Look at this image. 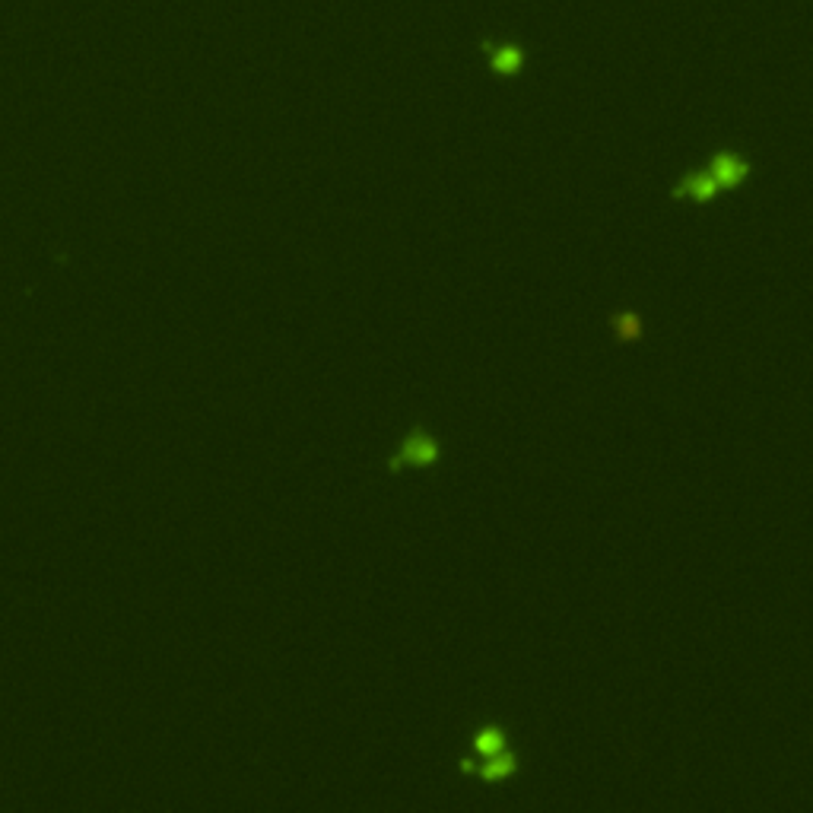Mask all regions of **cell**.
Listing matches in <instances>:
<instances>
[{"mask_svg":"<svg viewBox=\"0 0 813 813\" xmlns=\"http://www.w3.org/2000/svg\"><path fill=\"white\" fill-rule=\"evenodd\" d=\"M499 750H503V734H499V731H483V734L476 737V753L496 756Z\"/></svg>","mask_w":813,"mask_h":813,"instance_id":"7","label":"cell"},{"mask_svg":"<svg viewBox=\"0 0 813 813\" xmlns=\"http://www.w3.org/2000/svg\"><path fill=\"white\" fill-rule=\"evenodd\" d=\"M436 457H439V445L432 442L430 436L417 432V436H411V439H407V442L401 445L394 467H401V464H417V467H423V464H432V461H436Z\"/></svg>","mask_w":813,"mask_h":813,"instance_id":"4","label":"cell"},{"mask_svg":"<svg viewBox=\"0 0 813 813\" xmlns=\"http://www.w3.org/2000/svg\"><path fill=\"white\" fill-rule=\"evenodd\" d=\"M512 769H515V762H512V756L496 753V756H490V762H486V766H483V779H486V781H493V779H503V775H509Z\"/></svg>","mask_w":813,"mask_h":813,"instance_id":"6","label":"cell"},{"mask_svg":"<svg viewBox=\"0 0 813 813\" xmlns=\"http://www.w3.org/2000/svg\"><path fill=\"white\" fill-rule=\"evenodd\" d=\"M718 194V185L712 181V175L702 169V172H687L674 188H670V198L674 200H689V204H708Z\"/></svg>","mask_w":813,"mask_h":813,"instance_id":"3","label":"cell"},{"mask_svg":"<svg viewBox=\"0 0 813 813\" xmlns=\"http://www.w3.org/2000/svg\"><path fill=\"white\" fill-rule=\"evenodd\" d=\"M483 54L490 60V70L499 77H515L524 67L522 45H512V42H483Z\"/></svg>","mask_w":813,"mask_h":813,"instance_id":"2","label":"cell"},{"mask_svg":"<svg viewBox=\"0 0 813 813\" xmlns=\"http://www.w3.org/2000/svg\"><path fill=\"white\" fill-rule=\"evenodd\" d=\"M706 172L712 175V181L718 185V191H734V188H741L744 181L750 179L753 166H750L747 159L737 156V152L721 150V152H715V156L708 159Z\"/></svg>","mask_w":813,"mask_h":813,"instance_id":"1","label":"cell"},{"mask_svg":"<svg viewBox=\"0 0 813 813\" xmlns=\"http://www.w3.org/2000/svg\"><path fill=\"white\" fill-rule=\"evenodd\" d=\"M610 324H614L616 337H620L623 344H633V340L642 337V318L635 315V311H616V315L610 318Z\"/></svg>","mask_w":813,"mask_h":813,"instance_id":"5","label":"cell"}]
</instances>
